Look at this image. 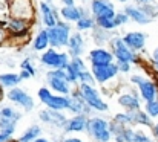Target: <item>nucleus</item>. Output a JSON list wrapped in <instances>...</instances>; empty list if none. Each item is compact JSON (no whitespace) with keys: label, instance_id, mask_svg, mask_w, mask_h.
Segmentation results:
<instances>
[{"label":"nucleus","instance_id":"f257e3e1","mask_svg":"<svg viewBox=\"0 0 158 142\" xmlns=\"http://www.w3.org/2000/svg\"><path fill=\"white\" fill-rule=\"evenodd\" d=\"M109 49L112 50V53L115 57V61H126V63H131V64H141L143 63L141 53L132 50L131 47L123 41V37L121 35H114L110 38Z\"/></svg>","mask_w":158,"mask_h":142},{"label":"nucleus","instance_id":"f03ea898","mask_svg":"<svg viewBox=\"0 0 158 142\" xmlns=\"http://www.w3.org/2000/svg\"><path fill=\"white\" fill-rule=\"evenodd\" d=\"M8 15L28 20L31 23H35L37 17V8L32 0H6Z\"/></svg>","mask_w":158,"mask_h":142},{"label":"nucleus","instance_id":"7ed1b4c3","mask_svg":"<svg viewBox=\"0 0 158 142\" xmlns=\"http://www.w3.org/2000/svg\"><path fill=\"white\" fill-rule=\"evenodd\" d=\"M74 31L72 23H68L64 20H58V23L48 29V35H49V46L58 50H63L68 47L69 43V37Z\"/></svg>","mask_w":158,"mask_h":142},{"label":"nucleus","instance_id":"20e7f679","mask_svg":"<svg viewBox=\"0 0 158 142\" xmlns=\"http://www.w3.org/2000/svg\"><path fill=\"white\" fill-rule=\"evenodd\" d=\"M77 89L80 90L81 98L85 99V102L95 112H107L109 105L106 104V101L103 99V96L100 95L98 89L94 84H85V83H78Z\"/></svg>","mask_w":158,"mask_h":142},{"label":"nucleus","instance_id":"39448f33","mask_svg":"<svg viewBox=\"0 0 158 142\" xmlns=\"http://www.w3.org/2000/svg\"><path fill=\"white\" fill-rule=\"evenodd\" d=\"M71 63V55L68 50H58L49 47L40 53V64L48 69H66Z\"/></svg>","mask_w":158,"mask_h":142},{"label":"nucleus","instance_id":"423d86ee","mask_svg":"<svg viewBox=\"0 0 158 142\" xmlns=\"http://www.w3.org/2000/svg\"><path fill=\"white\" fill-rule=\"evenodd\" d=\"M86 132L95 142H109L112 139V133L109 130V121H106L102 116L88 118Z\"/></svg>","mask_w":158,"mask_h":142},{"label":"nucleus","instance_id":"0eeeda50","mask_svg":"<svg viewBox=\"0 0 158 142\" xmlns=\"http://www.w3.org/2000/svg\"><path fill=\"white\" fill-rule=\"evenodd\" d=\"M39 15H40V22H42L43 28H46V29L55 26L58 23V20H61L60 11L49 0H40L39 2Z\"/></svg>","mask_w":158,"mask_h":142},{"label":"nucleus","instance_id":"6e6552de","mask_svg":"<svg viewBox=\"0 0 158 142\" xmlns=\"http://www.w3.org/2000/svg\"><path fill=\"white\" fill-rule=\"evenodd\" d=\"M91 72L94 75L95 84H102V86L107 84L109 81L115 80L120 75L115 61L110 64H105V66H91Z\"/></svg>","mask_w":158,"mask_h":142},{"label":"nucleus","instance_id":"1a4fd4ad","mask_svg":"<svg viewBox=\"0 0 158 142\" xmlns=\"http://www.w3.org/2000/svg\"><path fill=\"white\" fill-rule=\"evenodd\" d=\"M6 98H8V101H11L14 105L23 108L25 112H31L34 108V99H32V96L29 93H26L23 89H20L19 86L17 87H12V89H8Z\"/></svg>","mask_w":158,"mask_h":142},{"label":"nucleus","instance_id":"9d476101","mask_svg":"<svg viewBox=\"0 0 158 142\" xmlns=\"http://www.w3.org/2000/svg\"><path fill=\"white\" fill-rule=\"evenodd\" d=\"M88 61L91 66H105L115 61V57L109 46H95L88 52Z\"/></svg>","mask_w":158,"mask_h":142},{"label":"nucleus","instance_id":"9b49d317","mask_svg":"<svg viewBox=\"0 0 158 142\" xmlns=\"http://www.w3.org/2000/svg\"><path fill=\"white\" fill-rule=\"evenodd\" d=\"M89 12L92 14L94 18H100V17L114 18L117 14V9L112 0H91Z\"/></svg>","mask_w":158,"mask_h":142},{"label":"nucleus","instance_id":"f8f14e48","mask_svg":"<svg viewBox=\"0 0 158 142\" xmlns=\"http://www.w3.org/2000/svg\"><path fill=\"white\" fill-rule=\"evenodd\" d=\"M91 107L85 102V99L81 98V93L80 90L77 89H72V92L69 95V107H68V112H71L72 115H86L89 116L91 115Z\"/></svg>","mask_w":158,"mask_h":142},{"label":"nucleus","instance_id":"ddd939ff","mask_svg":"<svg viewBox=\"0 0 158 142\" xmlns=\"http://www.w3.org/2000/svg\"><path fill=\"white\" fill-rule=\"evenodd\" d=\"M68 53L72 57H83L86 53V38L83 37L81 32L78 31H72L71 37H69V43H68V47H66Z\"/></svg>","mask_w":158,"mask_h":142},{"label":"nucleus","instance_id":"4468645a","mask_svg":"<svg viewBox=\"0 0 158 142\" xmlns=\"http://www.w3.org/2000/svg\"><path fill=\"white\" fill-rule=\"evenodd\" d=\"M123 37V41L135 52H144L146 49V41H148V35L141 31H129L126 32Z\"/></svg>","mask_w":158,"mask_h":142},{"label":"nucleus","instance_id":"2eb2a0df","mask_svg":"<svg viewBox=\"0 0 158 142\" xmlns=\"http://www.w3.org/2000/svg\"><path fill=\"white\" fill-rule=\"evenodd\" d=\"M39 118L43 124H48V125H52V127H60V128H63V125L68 119L63 112L52 110V108H48V107L39 113Z\"/></svg>","mask_w":158,"mask_h":142},{"label":"nucleus","instance_id":"dca6fc26","mask_svg":"<svg viewBox=\"0 0 158 142\" xmlns=\"http://www.w3.org/2000/svg\"><path fill=\"white\" fill-rule=\"evenodd\" d=\"M123 11L129 15L131 22H134L137 25L144 26V25H149L152 22V18L144 12V9L141 8V5H137V3L135 5H131V3H127V5H124V9Z\"/></svg>","mask_w":158,"mask_h":142},{"label":"nucleus","instance_id":"f3484780","mask_svg":"<svg viewBox=\"0 0 158 142\" xmlns=\"http://www.w3.org/2000/svg\"><path fill=\"white\" fill-rule=\"evenodd\" d=\"M137 87H138L140 98H141L144 102H149V101L155 99L158 96L157 83H155V80H152V78H146V77H144V80H143Z\"/></svg>","mask_w":158,"mask_h":142},{"label":"nucleus","instance_id":"a211bd4d","mask_svg":"<svg viewBox=\"0 0 158 142\" xmlns=\"http://www.w3.org/2000/svg\"><path fill=\"white\" fill-rule=\"evenodd\" d=\"M31 47L34 52L42 53L46 49H49V35H48V29L46 28H40L31 38Z\"/></svg>","mask_w":158,"mask_h":142},{"label":"nucleus","instance_id":"6ab92c4d","mask_svg":"<svg viewBox=\"0 0 158 142\" xmlns=\"http://www.w3.org/2000/svg\"><path fill=\"white\" fill-rule=\"evenodd\" d=\"M86 124H88V116L86 115H74L72 118L66 119L63 130L64 133H80L86 132Z\"/></svg>","mask_w":158,"mask_h":142},{"label":"nucleus","instance_id":"aec40b11","mask_svg":"<svg viewBox=\"0 0 158 142\" xmlns=\"http://www.w3.org/2000/svg\"><path fill=\"white\" fill-rule=\"evenodd\" d=\"M58 11H60L61 20H64L68 23H75L77 20H80L88 12L83 6H78V5H75V6H61Z\"/></svg>","mask_w":158,"mask_h":142},{"label":"nucleus","instance_id":"412c9836","mask_svg":"<svg viewBox=\"0 0 158 142\" xmlns=\"http://www.w3.org/2000/svg\"><path fill=\"white\" fill-rule=\"evenodd\" d=\"M118 104L127 110V112H135L138 108H141V99L140 95L135 92H127V93H121L118 96Z\"/></svg>","mask_w":158,"mask_h":142},{"label":"nucleus","instance_id":"4be33fe9","mask_svg":"<svg viewBox=\"0 0 158 142\" xmlns=\"http://www.w3.org/2000/svg\"><path fill=\"white\" fill-rule=\"evenodd\" d=\"M48 80V87L54 93L58 95H71L72 92V84L66 78H58V77H46Z\"/></svg>","mask_w":158,"mask_h":142},{"label":"nucleus","instance_id":"5701e85b","mask_svg":"<svg viewBox=\"0 0 158 142\" xmlns=\"http://www.w3.org/2000/svg\"><path fill=\"white\" fill-rule=\"evenodd\" d=\"M97 28V23H95V18L92 17L91 12H86L80 20H77L74 23V29L78 31V32H92L94 29Z\"/></svg>","mask_w":158,"mask_h":142},{"label":"nucleus","instance_id":"b1692460","mask_svg":"<svg viewBox=\"0 0 158 142\" xmlns=\"http://www.w3.org/2000/svg\"><path fill=\"white\" fill-rule=\"evenodd\" d=\"M48 108H52V110H68L69 107V95H58V93H52V96L46 101L45 104Z\"/></svg>","mask_w":158,"mask_h":142},{"label":"nucleus","instance_id":"393cba45","mask_svg":"<svg viewBox=\"0 0 158 142\" xmlns=\"http://www.w3.org/2000/svg\"><path fill=\"white\" fill-rule=\"evenodd\" d=\"M114 35L115 34H112V31H105L97 26L92 31V41L95 43V46H109V41Z\"/></svg>","mask_w":158,"mask_h":142},{"label":"nucleus","instance_id":"a878e982","mask_svg":"<svg viewBox=\"0 0 158 142\" xmlns=\"http://www.w3.org/2000/svg\"><path fill=\"white\" fill-rule=\"evenodd\" d=\"M20 83H22L20 73H15V72L0 73V84H2L5 89H12V87H17Z\"/></svg>","mask_w":158,"mask_h":142},{"label":"nucleus","instance_id":"bb28decb","mask_svg":"<svg viewBox=\"0 0 158 142\" xmlns=\"http://www.w3.org/2000/svg\"><path fill=\"white\" fill-rule=\"evenodd\" d=\"M42 136V127L40 125H37V124H34V125H31L29 128H26L25 132H23V135L17 139L19 142H34L37 138H40Z\"/></svg>","mask_w":158,"mask_h":142},{"label":"nucleus","instance_id":"cd10ccee","mask_svg":"<svg viewBox=\"0 0 158 142\" xmlns=\"http://www.w3.org/2000/svg\"><path fill=\"white\" fill-rule=\"evenodd\" d=\"M132 118H134V124H137V125L154 127V124H152V118L148 115V112H146V110L138 108V110L132 112Z\"/></svg>","mask_w":158,"mask_h":142},{"label":"nucleus","instance_id":"c85d7f7f","mask_svg":"<svg viewBox=\"0 0 158 142\" xmlns=\"http://www.w3.org/2000/svg\"><path fill=\"white\" fill-rule=\"evenodd\" d=\"M0 118L12 119V121L19 122V121L22 119V113H20L17 108L11 107V105H3V107H0Z\"/></svg>","mask_w":158,"mask_h":142},{"label":"nucleus","instance_id":"c756f323","mask_svg":"<svg viewBox=\"0 0 158 142\" xmlns=\"http://www.w3.org/2000/svg\"><path fill=\"white\" fill-rule=\"evenodd\" d=\"M114 121L118 122L120 125L124 127H131L134 125V118H132V112H118L114 115Z\"/></svg>","mask_w":158,"mask_h":142},{"label":"nucleus","instance_id":"7c9ffc66","mask_svg":"<svg viewBox=\"0 0 158 142\" xmlns=\"http://www.w3.org/2000/svg\"><path fill=\"white\" fill-rule=\"evenodd\" d=\"M15 128H17V122H15V121L0 118V132H2V133H6V135L12 136V135L15 133Z\"/></svg>","mask_w":158,"mask_h":142},{"label":"nucleus","instance_id":"2f4dec72","mask_svg":"<svg viewBox=\"0 0 158 142\" xmlns=\"http://www.w3.org/2000/svg\"><path fill=\"white\" fill-rule=\"evenodd\" d=\"M95 23H97L98 28H102V29H105V31H112V32H114L115 29H118L117 25H115V22H114V18H109V17L95 18Z\"/></svg>","mask_w":158,"mask_h":142},{"label":"nucleus","instance_id":"473e14b6","mask_svg":"<svg viewBox=\"0 0 158 142\" xmlns=\"http://www.w3.org/2000/svg\"><path fill=\"white\" fill-rule=\"evenodd\" d=\"M66 70V77H68V81L71 83V84H78V78H80V70L78 69H75L71 63L68 64V67L64 69Z\"/></svg>","mask_w":158,"mask_h":142},{"label":"nucleus","instance_id":"72a5a7b5","mask_svg":"<svg viewBox=\"0 0 158 142\" xmlns=\"http://www.w3.org/2000/svg\"><path fill=\"white\" fill-rule=\"evenodd\" d=\"M144 110L148 112V115L151 118H158V96L155 99H152V101L144 104Z\"/></svg>","mask_w":158,"mask_h":142},{"label":"nucleus","instance_id":"f704fd0d","mask_svg":"<svg viewBox=\"0 0 158 142\" xmlns=\"http://www.w3.org/2000/svg\"><path fill=\"white\" fill-rule=\"evenodd\" d=\"M114 22H115L117 28H121V26L127 25V23L131 22V18H129V15H127L124 11H117V14H115V17H114Z\"/></svg>","mask_w":158,"mask_h":142},{"label":"nucleus","instance_id":"c9c22d12","mask_svg":"<svg viewBox=\"0 0 158 142\" xmlns=\"http://www.w3.org/2000/svg\"><path fill=\"white\" fill-rule=\"evenodd\" d=\"M9 43V32L6 29V20H0V47Z\"/></svg>","mask_w":158,"mask_h":142},{"label":"nucleus","instance_id":"e433bc0d","mask_svg":"<svg viewBox=\"0 0 158 142\" xmlns=\"http://www.w3.org/2000/svg\"><path fill=\"white\" fill-rule=\"evenodd\" d=\"M78 83H85V84H94V86H95V80H94V75H92L91 69H85V70H81V72H80Z\"/></svg>","mask_w":158,"mask_h":142},{"label":"nucleus","instance_id":"4c0bfd02","mask_svg":"<svg viewBox=\"0 0 158 142\" xmlns=\"http://www.w3.org/2000/svg\"><path fill=\"white\" fill-rule=\"evenodd\" d=\"M52 90L48 87V86H45V87H40L39 89V92H37V96H39V101L40 102H43V104H46V101L52 96Z\"/></svg>","mask_w":158,"mask_h":142},{"label":"nucleus","instance_id":"58836bf2","mask_svg":"<svg viewBox=\"0 0 158 142\" xmlns=\"http://www.w3.org/2000/svg\"><path fill=\"white\" fill-rule=\"evenodd\" d=\"M20 70H26V72H29L32 77L37 73V70H35V66H34V63L31 61V58H25V60L20 63Z\"/></svg>","mask_w":158,"mask_h":142},{"label":"nucleus","instance_id":"ea45409f","mask_svg":"<svg viewBox=\"0 0 158 142\" xmlns=\"http://www.w3.org/2000/svg\"><path fill=\"white\" fill-rule=\"evenodd\" d=\"M141 8L144 9V12L154 20L158 17V5L155 3H148V5H141Z\"/></svg>","mask_w":158,"mask_h":142},{"label":"nucleus","instance_id":"a19ab883","mask_svg":"<svg viewBox=\"0 0 158 142\" xmlns=\"http://www.w3.org/2000/svg\"><path fill=\"white\" fill-rule=\"evenodd\" d=\"M115 64H117V69L120 73H129L132 69V64L126 63V61H115Z\"/></svg>","mask_w":158,"mask_h":142},{"label":"nucleus","instance_id":"79ce46f5","mask_svg":"<svg viewBox=\"0 0 158 142\" xmlns=\"http://www.w3.org/2000/svg\"><path fill=\"white\" fill-rule=\"evenodd\" d=\"M134 142H154L146 133H143V132H140V130H135V139Z\"/></svg>","mask_w":158,"mask_h":142},{"label":"nucleus","instance_id":"37998d69","mask_svg":"<svg viewBox=\"0 0 158 142\" xmlns=\"http://www.w3.org/2000/svg\"><path fill=\"white\" fill-rule=\"evenodd\" d=\"M143 80H144V75H140V73H135V75H132V77H131V83H132V84H135V86H138Z\"/></svg>","mask_w":158,"mask_h":142},{"label":"nucleus","instance_id":"c03bdc74","mask_svg":"<svg viewBox=\"0 0 158 142\" xmlns=\"http://www.w3.org/2000/svg\"><path fill=\"white\" fill-rule=\"evenodd\" d=\"M61 6H75L77 5V0H60Z\"/></svg>","mask_w":158,"mask_h":142},{"label":"nucleus","instance_id":"a18cd8bd","mask_svg":"<svg viewBox=\"0 0 158 142\" xmlns=\"http://www.w3.org/2000/svg\"><path fill=\"white\" fill-rule=\"evenodd\" d=\"M157 61H158V46L151 53V63H157Z\"/></svg>","mask_w":158,"mask_h":142},{"label":"nucleus","instance_id":"49530a36","mask_svg":"<svg viewBox=\"0 0 158 142\" xmlns=\"http://www.w3.org/2000/svg\"><path fill=\"white\" fill-rule=\"evenodd\" d=\"M20 78H22V81H23V80H29V78H32V75H31L29 72H26V70H20Z\"/></svg>","mask_w":158,"mask_h":142},{"label":"nucleus","instance_id":"de8ad7c7","mask_svg":"<svg viewBox=\"0 0 158 142\" xmlns=\"http://www.w3.org/2000/svg\"><path fill=\"white\" fill-rule=\"evenodd\" d=\"M12 139V136H9V135H6V133H2L0 132V142H9Z\"/></svg>","mask_w":158,"mask_h":142},{"label":"nucleus","instance_id":"09e8293b","mask_svg":"<svg viewBox=\"0 0 158 142\" xmlns=\"http://www.w3.org/2000/svg\"><path fill=\"white\" fill-rule=\"evenodd\" d=\"M61 142H83L80 138H75V136H71V138H64L61 139Z\"/></svg>","mask_w":158,"mask_h":142},{"label":"nucleus","instance_id":"8fccbe9b","mask_svg":"<svg viewBox=\"0 0 158 142\" xmlns=\"http://www.w3.org/2000/svg\"><path fill=\"white\" fill-rule=\"evenodd\" d=\"M137 5H148V3H155V0H134Z\"/></svg>","mask_w":158,"mask_h":142},{"label":"nucleus","instance_id":"3c124183","mask_svg":"<svg viewBox=\"0 0 158 142\" xmlns=\"http://www.w3.org/2000/svg\"><path fill=\"white\" fill-rule=\"evenodd\" d=\"M152 132H154V136H155V139L158 141V122L155 124V125H154V127H152Z\"/></svg>","mask_w":158,"mask_h":142},{"label":"nucleus","instance_id":"603ef678","mask_svg":"<svg viewBox=\"0 0 158 142\" xmlns=\"http://www.w3.org/2000/svg\"><path fill=\"white\" fill-rule=\"evenodd\" d=\"M3 98H5V87L0 84V102L3 101Z\"/></svg>","mask_w":158,"mask_h":142},{"label":"nucleus","instance_id":"864d4df0","mask_svg":"<svg viewBox=\"0 0 158 142\" xmlns=\"http://www.w3.org/2000/svg\"><path fill=\"white\" fill-rule=\"evenodd\" d=\"M34 142H51V141H49V139H46V138H42V136H40V138H37Z\"/></svg>","mask_w":158,"mask_h":142},{"label":"nucleus","instance_id":"5fc2aeb1","mask_svg":"<svg viewBox=\"0 0 158 142\" xmlns=\"http://www.w3.org/2000/svg\"><path fill=\"white\" fill-rule=\"evenodd\" d=\"M9 142H19V141H14V139H11V141H9Z\"/></svg>","mask_w":158,"mask_h":142},{"label":"nucleus","instance_id":"6e6d98bb","mask_svg":"<svg viewBox=\"0 0 158 142\" xmlns=\"http://www.w3.org/2000/svg\"><path fill=\"white\" fill-rule=\"evenodd\" d=\"M157 5H158V0H157Z\"/></svg>","mask_w":158,"mask_h":142},{"label":"nucleus","instance_id":"4d7b16f0","mask_svg":"<svg viewBox=\"0 0 158 142\" xmlns=\"http://www.w3.org/2000/svg\"><path fill=\"white\" fill-rule=\"evenodd\" d=\"M157 63H158V61H157Z\"/></svg>","mask_w":158,"mask_h":142}]
</instances>
